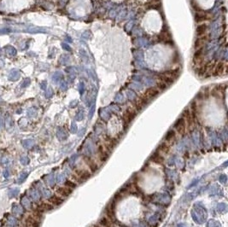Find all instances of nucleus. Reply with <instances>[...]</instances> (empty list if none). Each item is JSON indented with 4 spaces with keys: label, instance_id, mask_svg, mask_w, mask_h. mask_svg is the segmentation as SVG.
Wrapping results in <instances>:
<instances>
[{
    "label": "nucleus",
    "instance_id": "obj_1",
    "mask_svg": "<svg viewBox=\"0 0 228 227\" xmlns=\"http://www.w3.org/2000/svg\"><path fill=\"white\" fill-rule=\"evenodd\" d=\"M160 91L156 88V87H150L148 88L143 94V96L141 97L143 99H144L147 103L149 101H150L151 99L155 98L158 94H159Z\"/></svg>",
    "mask_w": 228,
    "mask_h": 227
},
{
    "label": "nucleus",
    "instance_id": "obj_2",
    "mask_svg": "<svg viewBox=\"0 0 228 227\" xmlns=\"http://www.w3.org/2000/svg\"><path fill=\"white\" fill-rule=\"evenodd\" d=\"M136 116V110L132 108H128L123 114V120L125 124L128 125Z\"/></svg>",
    "mask_w": 228,
    "mask_h": 227
},
{
    "label": "nucleus",
    "instance_id": "obj_3",
    "mask_svg": "<svg viewBox=\"0 0 228 227\" xmlns=\"http://www.w3.org/2000/svg\"><path fill=\"white\" fill-rule=\"evenodd\" d=\"M185 125H186V121L184 119V117H182V118H179L175 122L173 127L179 134H184L185 132Z\"/></svg>",
    "mask_w": 228,
    "mask_h": 227
},
{
    "label": "nucleus",
    "instance_id": "obj_4",
    "mask_svg": "<svg viewBox=\"0 0 228 227\" xmlns=\"http://www.w3.org/2000/svg\"><path fill=\"white\" fill-rule=\"evenodd\" d=\"M227 66L224 64V62H218L216 65H214L212 68V74L213 75H221L226 73Z\"/></svg>",
    "mask_w": 228,
    "mask_h": 227
},
{
    "label": "nucleus",
    "instance_id": "obj_5",
    "mask_svg": "<svg viewBox=\"0 0 228 227\" xmlns=\"http://www.w3.org/2000/svg\"><path fill=\"white\" fill-rule=\"evenodd\" d=\"M209 36H208L207 34L203 35V36H199L195 42V48H197V49L203 48V46L206 44V42L209 40Z\"/></svg>",
    "mask_w": 228,
    "mask_h": 227
},
{
    "label": "nucleus",
    "instance_id": "obj_6",
    "mask_svg": "<svg viewBox=\"0 0 228 227\" xmlns=\"http://www.w3.org/2000/svg\"><path fill=\"white\" fill-rule=\"evenodd\" d=\"M207 30H208V25L207 24H200L197 26L196 32H197L198 36H203V35L206 34Z\"/></svg>",
    "mask_w": 228,
    "mask_h": 227
},
{
    "label": "nucleus",
    "instance_id": "obj_7",
    "mask_svg": "<svg viewBox=\"0 0 228 227\" xmlns=\"http://www.w3.org/2000/svg\"><path fill=\"white\" fill-rule=\"evenodd\" d=\"M71 192H72V190L68 187H62V188H59L57 190V193L63 197L68 196Z\"/></svg>",
    "mask_w": 228,
    "mask_h": 227
},
{
    "label": "nucleus",
    "instance_id": "obj_8",
    "mask_svg": "<svg viewBox=\"0 0 228 227\" xmlns=\"http://www.w3.org/2000/svg\"><path fill=\"white\" fill-rule=\"evenodd\" d=\"M209 19V16L208 15L204 14V13H196L195 14V20L197 23L199 22H203L206 20Z\"/></svg>",
    "mask_w": 228,
    "mask_h": 227
},
{
    "label": "nucleus",
    "instance_id": "obj_9",
    "mask_svg": "<svg viewBox=\"0 0 228 227\" xmlns=\"http://www.w3.org/2000/svg\"><path fill=\"white\" fill-rule=\"evenodd\" d=\"M146 103H147V102L144 100V99H143L142 97H139L138 100H137V102H136V108H137V109H142L145 105H146Z\"/></svg>",
    "mask_w": 228,
    "mask_h": 227
},
{
    "label": "nucleus",
    "instance_id": "obj_10",
    "mask_svg": "<svg viewBox=\"0 0 228 227\" xmlns=\"http://www.w3.org/2000/svg\"><path fill=\"white\" fill-rule=\"evenodd\" d=\"M63 202V200L61 198V197H58V196H52L51 199H50V202L54 205V206H58L60 205L62 202Z\"/></svg>",
    "mask_w": 228,
    "mask_h": 227
},
{
    "label": "nucleus",
    "instance_id": "obj_11",
    "mask_svg": "<svg viewBox=\"0 0 228 227\" xmlns=\"http://www.w3.org/2000/svg\"><path fill=\"white\" fill-rule=\"evenodd\" d=\"M152 160L154 161V162H157V163H162V162H163V158L160 156V154L159 153H156L154 156H153V157H152Z\"/></svg>",
    "mask_w": 228,
    "mask_h": 227
},
{
    "label": "nucleus",
    "instance_id": "obj_12",
    "mask_svg": "<svg viewBox=\"0 0 228 227\" xmlns=\"http://www.w3.org/2000/svg\"><path fill=\"white\" fill-rule=\"evenodd\" d=\"M191 5L192 6V8H193L196 11H201V10H202L201 7L199 6V4L197 3L196 0H191Z\"/></svg>",
    "mask_w": 228,
    "mask_h": 227
},
{
    "label": "nucleus",
    "instance_id": "obj_13",
    "mask_svg": "<svg viewBox=\"0 0 228 227\" xmlns=\"http://www.w3.org/2000/svg\"><path fill=\"white\" fill-rule=\"evenodd\" d=\"M100 224L103 227H108L110 225V220H108V218H104L100 220Z\"/></svg>",
    "mask_w": 228,
    "mask_h": 227
},
{
    "label": "nucleus",
    "instance_id": "obj_14",
    "mask_svg": "<svg viewBox=\"0 0 228 227\" xmlns=\"http://www.w3.org/2000/svg\"><path fill=\"white\" fill-rule=\"evenodd\" d=\"M174 137H175V132L173 130H171V131H169L167 133V135H166V140L167 141H170Z\"/></svg>",
    "mask_w": 228,
    "mask_h": 227
},
{
    "label": "nucleus",
    "instance_id": "obj_15",
    "mask_svg": "<svg viewBox=\"0 0 228 227\" xmlns=\"http://www.w3.org/2000/svg\"><path fill=\"white\" fill-rule=\"evenodd\" d=\"M167 87H168V85H167L165 83H163V82L160 81V82L157 84V87H156V88H157L159 91H163V90H165Z\"/></svg>",
    "mask_w": 228,
    "mask_h": 227
}]
</instances>
